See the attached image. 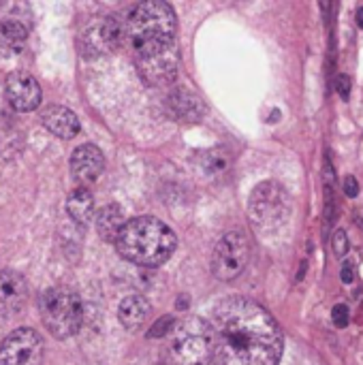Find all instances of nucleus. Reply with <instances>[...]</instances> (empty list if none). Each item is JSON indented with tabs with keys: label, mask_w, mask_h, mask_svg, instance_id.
<instances>
[{
	"label": "nucleus",
	"mask_w": 363,
	"mask_h": 365,
	"mask_svg": "<svg viewBox=\"0 0 363 365\" xmlns=\"http://www.w3.org/2000/svg\"><path fill=\"white\" fill-rule=\"evenodd\" d=\"M169 357L173 365H208L214 357L212 327L199 317L184 319L169 334Z\"/></svg>",
	"instance_id": "4"
},
{
	"label": "nucleus",
	"mask_w": 363,
	"mask_h": 365,
	"mask_svg": "<svg viewBox=\"0 0 363 365\" xmlns=\"http://www.w3.org/2000/svg\"><path fill=\"white\" fill-rule=\"evenodd\" d=\"M28 302V284L17 272L0 274V319L15 317Z\"/></svg>",
	"instance_id": "12"
},
{
	"label": "nucleus",
	"mask_w": 363,
	"mask_h": 365,
	"mask_svg": "<svg viewBox=\"0 0 363 365\" xmlns=\"http://www.w3.org/2000/svg\"><path fill=\"white\" fill-rule=\"evenodd\" d=\"M39 310H41L43 325L58 340H66L75 336L83 321V306L79 295L62 287L43 291L39 299Z\"/></svg>",
	"instance_id": "5"
},
{
	"label": "nucleus",
	"mask_w": 363,
	"mask_h": 365,
	"mask_svg": "<svg viewBox=\"0 0 363 365\" xmlns=\"http://www.w3.org/2000/svg\"><path fill=\"white\" fill-rule=\"evenodd\" d=\"M336 90L340 92V96L344 101H349V94H351V77L349 75H338L336 77Z\"/></svg>",
	"instance_id": "24"
},
{
	"label": "nucleus",
	"mask_w": 363,
	"mask_h": 365,
	"mask_svg": "<svg viewBox=\"0 0 363 365\" xmlns=\"http://www.w3.org/2000/svg\"><path fill=\"white\" fill-rule=\"evenodd\" d=\"M120 24H122V43L131 47L137 60L178 49L175 45L178 19L167 2L160 0L141 2L133 6Z\"/></svg>",
	"instance_id": "2"
},
{
	"label": "nucleus",
	"mask_w": 363,
	"mask_h": 365,
	"mask_svg": "<svg viewBox=\"0 0 363 365\" xmlns=\"http://www.w3.org/2000/svg\"><path fill=\"white\" fill-rule=\"evenodd\" d=\"M332 321H334V325H336V327L344 329V327L349 325V321H351V312H349V308H347L344 304H338V306L332 310Z\"/></svg>",
	"instance_id": "22"
},
{
	"label": "nucleus",
	"mask_w": 363,
	"mask_h": 365,
	"mask_svg": "<svg viewBox=\"0 0 363 365\" xmlns=\"http://www.w3.org/2000/svg\"><path fill=\"white\" fill-rule=\"evenodd\" d=\"M43 340L34 329L11 331L0 346V365H39Z\"/></svg>",
	"instance_id": "9"
},
{
	"label": "nucleus",
	"mask_w": 363,
	"mask_h": 365,
	"mask_svg": "<svg viewBox=\"0 0 363 365\" xmlns=\"http://www.w3.org/2000/svg\"><path fill=\"white\" fill-rule=\"evenodd\" d=\"M216 365H280L285 338L276 319L248 297L223 299L212 317Z\"/></svg>",
	"instance_id": "1"
},
{
	"label": "nucleus",
	"mask_w": 363,
	"mask_h": 365,
	"mask_svg": "<svg viewBox=\"0 0 363 365\" xmlns=\"http://www.w3.org/2000/svg\"><path fill=\"white\" fill-rule=\"evenodd\" d=\"M41 122H43V126H45L49 133H53V135L60 137V139H73V137L79 133V128H81L77 115H75L71 109L60 107V105L49 107V109L41 115Z\"/></svg>",
	"instance_id": "14"
},
{
	"label": "nucleus",
	"mask_w": 363,
	"mask_h": 365,
	"mask_svg": "<svg viewBox=\"0 0 363 365\" xmlns=\"http://www.w3.org/2000/svg\"><path fill=\"white\" fill-rule=\"evenodd\" d=\"M344 190H347L349 197H357V195H359V182H357L353 175H349V178L344 180Z\"/></svg>",
	"instance_id": "25"
},
{
	"label": "nucleus",
	"mask_w": 363,
	"mask_h": 365,
	"mask_svg": "<svg viewBox=\"0 0 363 365\" xmlns=\"http://www.w3.org/2000/svg\"><path fill=\"white\" fill-rule=\"evenodd\" d=\"M137 68H139L141 77L152 86L171 83L175 79V73H178V49L156 53V56H148V58H139Z\"/></svg>",
	"instance_id": "13"
},
{
	"label": "nucleus",
	"mask_w": 363,
	"mask_h": 365,
	"mask_svg": "<svg viewBox=\"0 0 363 365\" xmlns=\"http://www.w3.org/2000/svg\"><path fill=\"white\" fill-rule=\"evenodd\" d=\"M150 312H152V306H150V302L145 297L131 295V297L122 299L120 310H118V319H120L124 329L137 331V329H141L148 323Z\"/></svg>",
	"instance_id": "15"
},
{
	"label": "nucleus",
	"mask_w": 363,
	"mask_h": 365,
	"mask_svg": "<svg viewBox=\"0 0 363 365\" xmlns=\"http://www.w3.org/2000/svg\"><path fill=\"white\" fill-rule=\"evenodd\" d=\"M332 248L336 252V257H344L347 250H349V240H347V233L342 229H338L332 237Z\"/></svg>",
	"instance_id": "23"
},
{
	"label": "nucleus",
	"mask_w": 363,
	"mask_h": 365,
	"mask_svg": "<svg viewBox=\"0 0 363 365\" xmlns=\"http://www.w3.org/2000/svg\"><path fill=\"white\" fill-rule=\"evenodd\" d=\"M231 165V158H229V152L223 150V148H214L210 152H205L201 156V169L203 173L208 175H220L229 169Z\"/></svg>",
	"instance_id": "20"
},
{
	"label": "nucleus",
	"mask_w": 363,
	"mask_h": 365,
	"mask_svg": "<svg viewBox=\"0 0 363 365\" xmlns=\"http://www.w3.org/2000/svg\"><path fill=\"white\" fill-rule=\"evenodd\" d=\"M293 210L291 195L278 182L259 184L248 199V216L259 231H276L289 222Z\"/></svg>",
	"instance_id": "6"
},
{
	"label": "nucleus",
	"mask_w": 363,
	"mask_h": 365,
	"mask_svg": "<svg viewBox=\"0 0 363 365\" xmlns=\"http://www.w3.org/2000/svg\"><path fill=\"white\" fill-rule=\"evenodd\" d=\"M0 36L6 47H11L13 51H19L28 38V28L19 19H4L0 24Z\"/></svg>",
	"instance_id": "19"
},
{
	"label": "nucleus",
	"mask_w": 363,
	"mask_h": 365,
	"mask_svg": "<svg viewBox=\"0 0 363 365\" xmlns=\"http://www.w3.org/2000/svg\"><path fill=\"white\" fill-rule=\"evenodd\" d=\"M250 261L248 237L240 231H231L218 240L212 252V272L218 280H235L244 274Z\"/></svg>",
	"instance_id": "7"
},
{
	"label": "nucleus",
	"mask_w": 363,
	"mask_h": 365,
	"mask_svg": "<svg viewBox=\"0 0 363 365\" xmlns=\"http://www.w3.org/2000/svg\"><path fill=\"white\" fill-rule=\"evenodd\" d=\"M122 43V24L116 17H98L79 34V49L86 58H98L116 51Z\"/></svg>",
	"instance_id": "8"
},
{
	"label": "nucleus",
	"mask_w": 363,
	"mask_h": 365,
	"mask_svg": "<svg viewBox=\"0 0 363 365\" xmlns=\"http://www.w3.org/2000/svg\"><path fill=\"white\" fill-rule=\"evenodd\" d=\"M173 327H175L173 317H163V319L156 323V327H152V331L148 334V338H163V336H169V334L173 331Z\"/></svg>",
	"instance_id": "21"
},
{
	"label": "nucleus",
	"mask_w": 363,
	"mask_h": 365,
	"mask_svg": "<svg viewBox=\"0 0 363 365\" xmlns=\"http://www.w3.org/2000/svg\"><path fill=\"white\" fill-rule=\"evenodd\" d=\"M353 278H355V274H353V263H344V267H342V282H344V284H351Z\"/></svg>",
	"instance_id": "26"
},
{
	"label": "nucleus",
	"mask_w": 363,
	"mask_h": 365,
	"mask_svg": "<svg viewBox=\"0 0 363 365\" xmlns=\"http://www.w3.org/2000/svg\"><path fill=\"white\" fill-rule=\"evenodd\" d=\"M4 94L11 107L17 111H34L43 96L39 81L30 73H24V71H15L6 77Z\"/></svg>",
	"instance_id": "10"
},
{
	"label": "nucleus",
	"mask_w": 363,
	"mask_h": 365,
	"mask_svg": "<svg viewBox=\"0 0 363 365\" xmlns=\"http://www.w3.org/2000/svg\"><path fill=\"white\" fill-rule=\"evenodd\" d=\"M357 24H359V28H363V6L357 11Z\"/></svg>",
	"instance_id": "27"
},
{
	"label": "nucleus",
	"mask_w": 363,
	"mask_h": 365,
	"mask_svg": "<svg viewBox=\"0 0 363 365\" xmlns=\"http://www.w3.org/2000/svg\"><path fill=\"white\" fill-rule=\"evenodd\" d=\"M103 171H105V158H103V152L96 145L86 143V145H79L73 152V156H71V175L81 188L94 184L101 178Z\"/></svg>",
	"instance_id": "11"
},
{
	"label": "nucleus",
	"mask_w": 363,
	"mask_h": 365,
	"mask_svg": "<svg viewBox=\"0 0 363 365\" xmlns=\"http://www.w3.org/2000/svg\"><path fill=\"white\" fill-rule=\"evenodd\" d=\"M124 225H126L124 212H122L116 203L105 205V207L98 212V216H96V231H98V235H101L105 242H116Z\"/></svg>",
	"instance_id": "16"
},
{
	"label": "nucleus",
	"mask_w": 363,
	"mask_h": 365,
	"mask_svg": "<svg viewBox=\"0 0 363 365\" xmlns=\"http://www.w3.org/2000/svg\"><path fill=\"white\" fill-rule=\"evenodd\" d=\"M169 107L171 111L180 118V120H197L203 113L201 101L197 96H193L186 90H178L171 98H169Z\"/></svg>",
	"instance_id": "18"
},
{
	"label": "nucleus",
	"mask_w": 363,
	"mask_h": 365,
	"mask_svg": "<svg viewBox=\"0 0 363 365\" xmlns=\"http://www.w3.org/2000/svg\"><path fill=\"white\" fill-rule=\"evenodd\" d=\"M122 259L139 267H158L178 246L175 233L158 218L141 216L128 220L113 242Z\"/></svg>",
	"instance_id": "3"
},
{
	"label": "nucleus",
	"mask_w": 363,
	"mask_h": 365,
	"mask_svg": "<svg viewBox=\"0 0 363 365\" xmlns=\"http://www.w3.org/2000/svg\"><path fill=\"white\" fill-rule=\"evenodd\" d=\"M66 212L68 216L79 222V225H88L94 216V197L88 188H77L68 201H66Z\"/></svg>",
	"instance_id": "17"
}]
</instances>
